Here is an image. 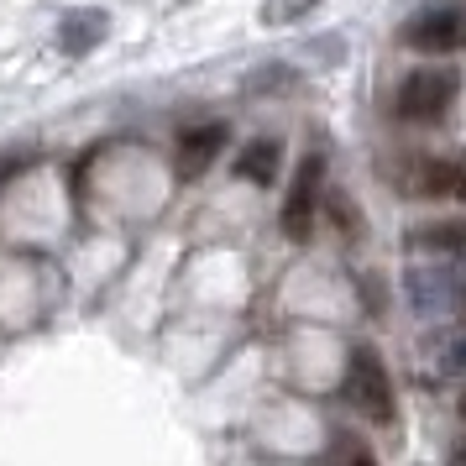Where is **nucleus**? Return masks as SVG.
Returning a JSON list of instances; mask_svg holds the SVG:
<instances>
[{
    "instance_id": "1",
    "label": "nucleus",
    "mask_w": 466,
    "mask_h": 466,
    "mask_svg": "<svg viewBox=\"0 0 466 466\" xmlns=\"http://www.w3.org/2000/svg\"><path fill=\"white\" fill-rule=\"evenodd\" d=\"M346 399L367 424H393L399 420V403H393V382H388V367L372 346H351L346 357Z\"/></svg>"
},
{
    "instance_id": "13",
    "label": "nucleus",
    "mask_w": 466,
    "mask_h": 466,
    "mask_svg": "<svg viewBox=\"0 0 466 466\" xmlns=\"http://www.w3.org/2000/svg\"><path fill=\"white\" fill-rule=\"evenodd\" d=\"M336 466H372V451L361 441H351V435H340L336 441Z\"/></svg>"
},
{
    "instance_id": "4",
    "label": "nucleus",
    "mask_w": 466,
    "mask_h": 466,
    "mask_svg": "<svg viewBox=\"0 0 466 466\" xmlns=\"http://www.w3.org/2000/svg\"><path fill=\"white\" fill-rule=\"evenodd\" d=\"M403 47L430 53V58H451L466 47V5H424L403 22Z\"/></svg>"
},
{
    "instance_id": "2",
    "label": "nucleus",
    "mask_w": 466,
    "mask_h": 466,
    "mask_svg": "<svg viewBox=\"0 0 466 466\" xmlns=\"http://www.w3.org/2000/svg\"><path fill=\"white\" fill-rule=\"evenodd\" d=\"M456 89H461V74H451V68H414L399 85V95H393V110L409 127H430V121H441L445 110L456 106Z\"/></svg>"
},
{
    "instance_id": "3",
    "label": "nucleus",
    "mask_w": 466,
    "mask_h": 466,
    "mask_svg": "<svg viewBox=\"0 0 466 466\" xmlns=\"http://www.w3.org/2000/svg\"><path fill=\"white\" fill-rule=\"evenodd\" d=\"M403 289L420 315H441L456 299H466V257H424L409 268Z\"/></svg>"
},
{
    "instance_id": "11",
    "label": "nucleus",
    "mask_w": 466,
    "mask_h": 466,
    "mask_svg": "<svg viewBox=\"0 0 466 466\" xmlns=\"http://www.w3.org/2000/svg\"><path fill=\"white\" fill-rule=\"evenodd\" d=\"M430 357H435V378L466 372V336H435L430 340Z\"/></svg>"
},
{
    "instance_id": "7",
    "label": "nucleus",
    "mask_w": 466,
    "mask_h": 466,
    "mask_svg": "<svg viewBox=\"0 0 466 466\" xmlns=\"http://www.w3.org/2000/svg\"><path fill=\"white\" fill-rule=\"evenodd\" d=\"M409 194H424V199H466V163H456V157H420L414 163V178H409Z\"/></svg>"
},
{
    "instance_id": "12",
    "label": "nucleus",
    "mask_w": 466,
    "mask_h": 466,
    "mask_svg": "<svg viewBox=\"0 0 466 466\" xmlns=\"http://www.w3.org/2000/svg\"><path fill=\"white\" fill-rule=\"evenodd\" d=\"M330 5V0H262V22L268 26H289V22H304L309 11Z\"/></svg>"
},
{
    "instance_id": "6",
    "label": "nucleus",
    "mask_w": 466,
    "mask_h": 466,
    "mask_svg": "<svg viewBox=\"0 0 466 466\" xmlns=\"http://www.w3.org/2000/svg\"><path fill=\"white\" fill-rule=\"evenodd\" d=\"M226 142H231V127H226V121H205V127L178 131V142H173V168H178V178H184V184L205 178L210 163L226 152Z\"/></svg>"
},
{
    "instance_id": "9",
    "label": "nucleus",
    "mask_w": 466,
    "mask_h": 466,
    "mask_svg": "<svg viewBox=\"0 0 466 466\" xmlns=\"http://www.w3.org/2000/svg\"><path fill=\"white\" fill-rule=\"evenodd\" d=\"M278 168H283V142H273V137L247 142L241 157H236V178H241V184H257V189H268L278 178Z\"/></svg>"
},
{
    "instance_id": "10",
    "label": "nucleus",
    "mask_w": 466,
    "mask_h": 466,
    "mask_svg": "<svg viewBox=\"0 0 466 466\" xmlns=\"http://www.w3.org/2000/svg\"><path fill=\"white\" fill-rule=\"evenodd\" d=\"M409 252L420 257H466V220H435L409 231Z\"/></svg>"
},
{
    "instance_id": "5",
    "label": "nucleus",
    "mask_w": 466,
    "mask_h": 466,
    "mask_svg": "<svg viewBox=\"0 0 466 466\" xmlns=\"http://www.w3.org/2000/svg\"><path fill=\"white\" fill-rule=\"evenodd\" d=\"M319 184H325V157L309 152V157L294 168V189H289V199H283V236H289V241H309V231H315Z\"/></svg>"
},
{
    "instance_id": "8",
    "label": "nucleus",
    "mask_w": 466,
    "mask_h": 466,
    "mask_svg": "<svg viewBox=\"0 0 466 466\" xmlns=\"http://www.w3.org/2000/svg\"><path fill=\"white\" fill-rule=\"evenodd\" d=\"M106 32H110V16L100 5H85V11H68L64 22H58V47H64L68 58H85V53H95V47L106 43Z\"/></svg>"
},
{
    "instance_id": "14",
    "label": "nucleus",
    "mask_w": 466,
    "mask_h": 466,
    "mask_svg": "<svg viewBox=\"0 0 466 466\" xmlns=\"http://www.w3.org/2000/svg\"><path fill=\"white\" fill-rule=\"evenodd\" d=\"M16 168H22V157H5V163H0V189H5L11 178H16Z\"/></svg>"
},
{
    "instance_id": "15",
    "label": "nucleus",
    "mask_w": 466,
    "mask_h": 466,
    "mask_svg": "<svg viewBox=\"0 0 466 466\" xmlns=\"http://www.w3.org/2000/svg\"><path fill=\"white\" fill-rule=\"evenodd\" d=\"M461 420H466V399H461Z\"/></svg>"
}]
</instances>
